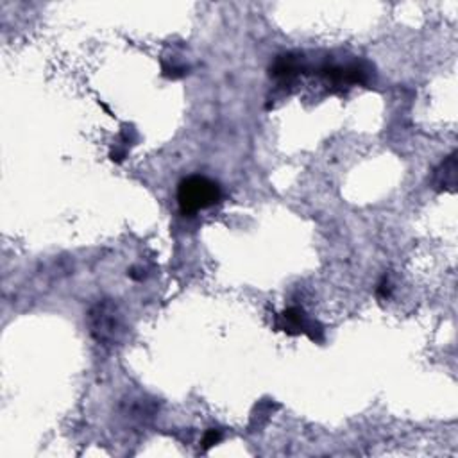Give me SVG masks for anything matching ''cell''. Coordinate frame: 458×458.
<instances>
[{
  "mask_svg": "<svg viewBox=\"0 0 458 458\" xmlns=\"http://www.w3.org/2000/svg\"><path fill=\"white\" fill-rule=\"evenodd\" d=\"M90 331L99 342H112L115 338V331L118 328L116 322L115 306L112 303L102 301L92 308L88 315Z\"/></svg>",
  "mask_w": 458,
  "mask_h": 458,
  "instance_id": "cell-2",
  "label": "cell"
},
{
  "mask_svg": "<svg viewBox=\"0 0 458 458\" xmlns=\"http://www.w3.org/2000/svg\"><path fill=\"white\" fill-rule=\"evenodd\" d=\"M297 72H301V66H299V60L294 56H279L278 60L274 61V65L270 66V75L274 77H281V79H290L292 75H296Z\"/></svg>",
  "mask_w": 458,
  "mask_h": 458,
  "instance_id": "cell-4",
  "label": "cell"
},
{
  "mask_svg": "<svg viewBox=\"0 0 458 458\" xmlns=\"http://www.w3.org/2000/svg\"><path fill=\"white\" fill-rule=\"evenodd\" d=\"M220 440H222V433H220V430H215V428L208 430L204 433L203 442H201V444H203V451H208L209 448L217 446Z\"/></svg>",
  "mask_w": 458,
  "mask_h": 458,
  "instance_id": "cell-5",
  "label": "cell"
},
{
  "mask_svg": "<svg viewBox=\"0 0 458 458\" xmlns=\"http://www.w3.org/2000/svg\"><path fill=\"white\" fill-rule=\"evenodd\" d=\"M390 290H392V287H390V281L387 276H383V279L380 281V285H378V288H376V294H378V297H381V299H387V297L390 296Z\"/></svg>",
  "mask_w": 458,
  "mask_h": 458,
  "instance_id": "cell-6",
  "label": "cell"
},
{
  "mask_svg": "<svg viewBox=\"0 0 458 458\" xmlns=\"http://www.w3.org/2000/svg\"><path fill=\"white\" fill-rule=\"evenodd\" d=\"M433 185L439 192L453 190L455 185H457V160H455V154H451L446 162L440 163V167L433 174Z\"/></svg>",
  "mask_w": 458,
  "mask_h": 458,
  "instance_id": "cell-3",
  "label": "cell"
},
{
  "mask_svg": "<svg viewBox=\"0 0 458 458\" xmlns=\"http://www.w3.org/2000/svg\"><path fill=\"white\" fill-rule=\"evenodd\" d=\"M220 186L204 176L186 177L177 186V204L185 217H192L201 209L212 208L220 201Z\"/></svg>",
  "mask_w": 458,
  "mask_h": 458,
  "instance_id": "cell-1",
  "label": "cell"
}]
</instances>
